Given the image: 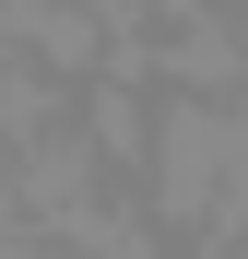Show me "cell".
Returning <instances> with one entry per match:
<instances>
[{"label": "cell", "instance_id": "obj_1", "mask_svg": "<svg viewBox=\"0 0 248 259\" xmlns=\"http://www.w3.org/2000/svg\"><path fill=\"white\" fill-rule=\"evenodd\" d=\"M165 236L248 224V106L236 95H142V165Z\"/></svg>", "mask_w": 248, "mask_h": 259}, {"label": "cell", "instance_id": "obj_2", "mask_svg": "<svg viewBox=\"0 0 248 259\" xmlns=\"http://www.w3.org/2000/svg\"><path fill=\"white\" fill-rule=\"evenodd\" d=\"M0 259H83V247H59V236H12Z\"/></svg>", "mask_w": 248, "mask_h": 259}]
</instances>
